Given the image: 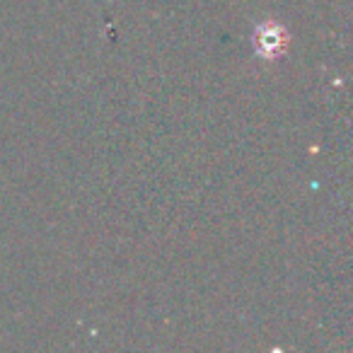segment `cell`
Instances as JSON below:
<instances>
[{"instance_id": "obj_1", "label": "cell", "mask_w": 353, "mask_h": 353, "mask_svg": "<svg viewBox=\"0 0 353 353\" xmlns=\"http://www.w3.org/2000/svg\"><path fill=\"white\" fill-rule=\"evenodd\" d=\"M259 54L264 56V59H274V56H279L281 51L285 49V37L283 32L279 30V27H266V30L259 32Z\"/></svg>"}]
</instances>
